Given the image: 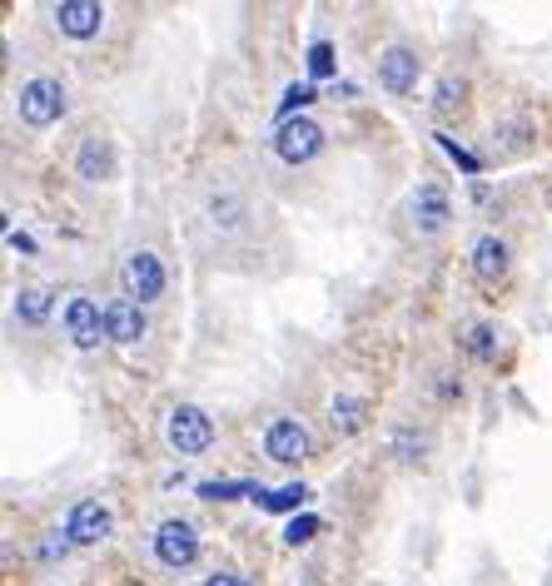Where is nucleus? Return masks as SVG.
<instances>
[{
	"mask_svg": "<svg viewBox=\"0 0 552 586\" xmlns=\"http://www.w3.org/2000/svg\"><path fill=\"white\" fill-rule=\"evenodd\" d=\"M199 229L215 234L219 244H235L254 229V209H249V195L229 179H209L205 195H199Z\"/></svg>",
	"mask_w": 552,
	"mask_h": 586,
	"instance_id": "f257e3e1",
	"label": "nucleus"
},
{
	"mask_svg": "<svg viewBox=\"0 0 552 586\" xmlns=\"http://www.w3.org/2000/svg\"><path fill=\"white\" fill-rule=\"evenodd\" d=\"M66 110H70V90H66L60 75L40 70V75H30V80H20V90H16V125L20 130L40 135V130L66 120Z\"/></svg>",
	"mask_w": 552,
	"mask_h": 586,
	"instance_id": "f03ea898",
	"label": "nucleus"
},
{
	"mask_svg": "<svg viewBox=\"0 0 552 586\" xmlns=\"http://www.w3.org/2000/svg\"><path fill=\"white\" fill-rule=\"evenodd\" d=\"M150 557L159 572H189L199 557H205V537H199V527L189 517H165L159 527L150 532Z\"/></svg>",
	"mask_w": 552,
	"mask_h": 586,
	"instance_id": "7ed1b4c3",
	"label": "nucleus"
},
{
	"mask_svg": "<svg viewBox=\"0 0 552 586\" xmlns=\"http://www.w3.org/2000/svg\"><path fill=\"white\" fill-rule=\"evenodd\" d=\"M403 219H408V234L418 244H433L453 229V199L438 179H423L408 199H403Z\"/></svg>",
	"mask_w": 552,
	"mask_h": 586,
	"instance_id": "20e7f679",
	"label": "nucleus"
},
{
	"mask_svg": "<svg viewBox=\"0 0 552 586\" xmlns=\"http://www.w3.org/2000/svg\"><path fill=\"white\" fill-rule=\"evenodd\" d=\"M215 438H219V428L199 403H175L165 413V447L175 457H205L215 447Z\"/></svg>",
	"mask_w": 552,
	"mask_h": 586,
	"instance_id": "39448f33",
	"label": "nucleus"
},
{
	"mask_svg": "<svg viewBox=\"0 0 552 586\" xmlns=\"http://www.w3.org/2000/svg\"><path fill=\"white\" fill-rule=\"evenodd\" d=\"M324 149H328V130L318 120H309V115L279 125V130H274V140H269L274 165H284V169H309Z\"/></svg>",
	"mask_w": 552,
	"mask_h": 586,
	"instance_id": "423d86ee",
	"label": "nucleus"
},
{
	"mask_svg": "<svg viewBox=\"0 0 552 586\" xmlns=\"http://www.w3.org/2000/svg\"><path fill=\"white\" fill-rule=\"evenodd\" d=\"M120 294L135 298L140 308L159 304V298L169 294V269H165V259H159L155 249H130V254L120 259Z\"/></svg>",
	"mask_w": 552,
	"mask_h": 586,
	"instance_id": "0eeeda50",
	"label": "nucleus"
},
{
	"mask_svg": "<svg viewBox=\"0 0 552 586\" xmlns=\"http://www.w3.org/2000/svg\"><path fill=\"white\" fill-rule=\"evenodd\" d=\"M259 443H264V457L279 467H299V463H309V453H314L309 428H304V418H294V413H279V418L264 423Z\"/></svg>",
	"mask_w": 552,
	"mask_h": 586,
	"instance_id": "6e6552de",
	"label": "nucleus"
},
{
	"mask_svg": "<svg viewBox=\"0 0 552 586\" xmlns=\"http://www.w3.org/2000/svg\"><path fill=\"white\" fill-rule=\"evenodd\" d=\"M46 16H50V26H56V36L60 40H76V46L100 40L105 26H110V10L95 6V0H56Z\"/></svg>",
	"mask_w": 552,
	"mask_h": 586,
	"instance_id": "1a4fd4ad",
	"label": "nucleus"
},
{
	"mask_svg": "<svg viewBox=\"0 0 552 586\" xmlns=\"http://www.w3.org/2000/svg\"><path fill=\"white\" fill-rule=\"evenodd\" d=\"M469 274L483 284V289L507 284V279H513V244H507L497 229L473 234V244H469Z\"/></svg>",
	"mask_w": 552,
	"mask_h": 586,
	"instance_id": "9d476101",
	"label": "nucleus"
},
{
	"mask_svg": "<svg viewBox=\"0 0 552 586\" xmlns=\"http://www.w3.org/2000/svg\"><path fill=\"white\" fill-rule=\"evenodd\" d=\"M60 328H66V338H70L76 354H95V348L105 344V308H100V298L70 294L66 308H60Z\"/></svg>",
	"mask_w": 552,
	"mask_h": 586,
	"instance_id": "9b49d317",
	"label": "nucleus"
},
{
	"mask_svg": "<svg viewBox=\"0 0 552 586\" xmlns=\"http://www.w3.org/2000/svg\"><path fill=\"white\" fill-rule=\"evenodd\" d=\"M418 75H423V60L413 46H403V40H394V46L378 50V66H374V80L384 95H394V100H408L413 90H418Z\"/></svg>",
	"mask_w": 552,
	"mask_h": 586,
	"instance_id": "f8f14e48",
	"label": "nucleus"
},
{
	"mask_svg": "<svg viewBox=\"0 0 552 586\" xmlns=\"http://www.w3.org/2000/svg\"><path fill=\"white\" fill-rule=\"evenodd\" d=\"M76 179L80 185H110L115 175H120V155H115V140L105 130H90V135H80V145H76Z\"/></svg>",
	"mask_w": 552,
	"mask_h": 586,
	"instance_id": "ddd939ff",
	"label": "nucleus"
},
{
	"mask_svg": "<svg viewBox=\"0 0 552 586\" xmlns=\"http://www.w3.org/2000/svg\"><path fill=\"white\" fill-rule=\"evenodd\" d=\"M60 532H66L76 547H100V542H110V532H115V513L100 503V497H80V503H70Z\"/></svg>",
	"mask_w": 552,
	"mask_h": 586,
	"instance_id": "4468645a",
	"label": "nucleus"
},
{
	"mask_svg": "<svg viewBox=\"0 0 552 586\" xmlns=\"http://www.w3.org/2000/svg\"><path fill=\"white\" fill-rule=\"evenodd\" d=\"M145 334H150V318H145V308L135 298L120 294L105 304V344L110 348H135L145 344Z\"/></svg>",
	"mask_w": 552,
	"mask_h": 586,
	"instance_id": "2eb2a0df",
	"label": "nucleus"
},
{
	"mask_svg": "<svg viewBox=\"0 0 552 586\" xmlns=\"http://www.w3.org/2000/svg\"><path fill=\"white\" fill-rule=\"evenodd\" d=\"M384 453H388V463H398V467H423L433 453V433L418 428V423H394L384 438Z\"/></svg>",
	"mask_w": 552,
	"mask_h": 586,
	"instance_id": "dca6fc26",
	"label": "nucleus"
},
{
	"mask_svg": "<svg viewBox=\"0 0 552 586\" xmlns=\"http://www.w3.org/2000/svg\"><path fill=\"white\" fill-rule=\"evenodd\" d=\"M453 344H459V354L469 358V364H497V354H503V334H497V324H487V318H469V324H459V334H453Z\"/></svg>",
	"mask_w": 552,
	"mask_h": 586,
	"instance_id": "f3484780",
	"label": "nucleus"
},
{
	"mask_svg": "<svg viewBox=\"0 0 552 586\" xmlns=\"http://www.w3.org/2000/svg\"><path fill=\"white\" fill-rule=\"evenodd\" d=\"M50 314H56V289H50V284H20V289L10 294V318H16L20 328H46Z\"/></svg>",
	"mask_w": 552,
	"mask_h": 586,
	"instance_id": "a211bd4d",
	"label": "nucleus"
},
{
	"mask_svg": "<svg viewBox=\"0 0 552 586\" xmlns=\"http://www.w3.org/2000/svg\"><path fill=\"white\" fill-rule=\"evenodd\" d=\"M328 428H334V438H358V433L368 428V398H358V393H334V398H328Z\"/></svg>",
	"mask_w": 552,
	"mask_h": 586,
	"instance_id": "6ab92c4d",
	"label": "nucleus"
},
{
	"mask_svg": "<svg viewBox=\"0 0 552 586\" xmlns=\"http://www.w3.org/2000/svg\"><path fill=\"white\" fill-rule=\"evenodd\" d=\"M533 140H538V130H533V120H523V115H518V120H497L493 125V149H497V155H523Z\"/></svg>",
	"mask_w": 552,
	"mask_h": 586,
	"instance_id": "aec40b11",
	"label": "nucleus"
},
{
	"mask_svg": "<svg viewBox=\"0 0 552 586\" xmlns=\"http://www.w3.org/2000/svg\"><path fill=\"white\" fill-rule=\"evenodd\" d=\"M463 100H469V75L448 70L438 85H433V115H459Z\"/></svg>",
	"mask_w": 552,
	"mask_h": 586,
	"instance_id": "412c9836",
	"label": "nucleus"
},
{
	"mask_svg": "<svg viewBox=\"0 0 552 586\" xmlns=\"http://www.w3.org/2000/svg\"><path fill=\"white\" fill-rule=\"evenodd\" d=\"M70 552H76V542H70L60 527H50V532H40V537H36V547H30V557H36L40 567H60V562L70 557Z\"/></svg>",
	"mask_w": 552,
	"mask_h": 586,
	"instance_id": "4be33fe9",
	"label": "nucleus"
},
{
	"mask_svg": "<svg viewBox=\"0 0 552 586\" xmlns=\"http://www.w3.org/2000/svg\"><path fill=\"white\" fill-rule=\"evenodd\" d=\"M195 493L205 497V503H239V497H254V503H264V497H269L259 483H199Z\"/></svg>",
	"mask_w": 552,
	"mask_h": 586,
	"instance_id": "5701e85b",
	"label": "nucleus"
},
{
	"mask_svg": "<svg viewBox=\"0 0 552 586\" xmlns=\"http://www.w3.org/2000/svg\"><path fill=\"white\" fill-rule=\"evenodd\" d=\"M314 100H318V90H314L309 80H304V85H289V90H284V100H279V110H274V120L289 125L294 110H304V105H314Z\"/></svg>",
	"mask_w": 552,
	"mask_h": 586,
	"instance_id": "b1692460",
	"label": "nucleus"
},
{
	"mask_svg": "<svg viewBox=\"0 0 552 586\" xmlns=\"http://www.w3.org/2000/svg\"><path fill=\"white\" fill-rule=\"evenodd\" d=\"M304 503H309V487H304V483H289V487H279V493H269V497H264V513H294V507H304Z\"/></svg>",
	"mask_w": 552,
	"mask_h": 586,
	"instance_id": "393cba45",
	"label": "nucleus"
},
{
	"mask_svg": "<svg viewBox=\"0 0 552 586\" xmlns=\"http://www.w3.org/2000/svg\"><path fill=\"white\" fill-rule=\"evenodd\" d=\"M334 70H338L334 46H328V36H318L314 46H309V85H314V80H324V75H334Z\"/></svg>",
	"mask_w": 552,
	"mask_h": 586,
	"instance_id": "a878e982",
	"label": "nucleus"
},
{
	"mask_svg": "<svg viewBox=\"0 0 552 586\" xmlns=\"http://www.w3.org/2000/svg\"><path fill=\"white\" fill-rule=\"evenodd\" d=\"M463 373H453V368H443V373H433V398L438 403H463Z\"/></svg>",
	"mask_w": 552,
	"mask_h": 586,
	"instance_id": "bb28decb",
	"label": "nucleus"
},
{
	"mask_svg": "<svg viewBox=\"0 0 552 586\" xmlns=\"http://www.w3.org/2000/svg\"><path fill=\"white\" fill-rule=\"evenodd\" d=\"M314 537H318V517H314V513L294 517L289 527H284V547H309Z\"/></svg>",
	"mask_w": 552,
	"mask_h": 586,
	"instance_id": "cd10ccee",
	"label": "nucleus"
},
{
	"mask_svg": "<svg viewBox=\"0 0 552 586\" xmlns=\"http://www.w3.org/2000/svg\"><path fill=\"white\" fill-rule=\"evenodd\" d=\"M433 140H438V145L448 149L453 159H459V169H463V175H477V169H483V159H477V155H469V149H463L459 140H453V135H443V130H438V135H433Z\"/></svg>",
	"mask_w": 552,
	"mask_h": 586,
	"instance_id": "c85d7f7f",
	"label": "nucleus"
},
{
	"mask_svg": "<svg viewBox=\"0 0 552 586\" xmlns=\"http://www.w3.org/2000/svg\"><path fill=\"white\" fill-rule=\"evenodd\" d=\"M205 586H254L244 572H229V567H219V572H209L205 577Z\"/></svg>",
	"mask_w": 552,
	"mask_h": 586,
	"instance_id": "c756f323",
	"label": "nucleus"
},
{
	"mask_svg": "<svg viewBox=\"0 0 552 586\" xmlns=\"http://www.w3.org/2000/svg\"><path fill=\"white\" fill-rule=\"evenodd\" d=\"M10 249H20V254H36V239H26V234H10Z\"/></svg>",
	"mask_w": 552,
	"mask_h": 586,
	"instance_id": "7c9ffc66",
	"label": "nucleus"
}]
</instances>
